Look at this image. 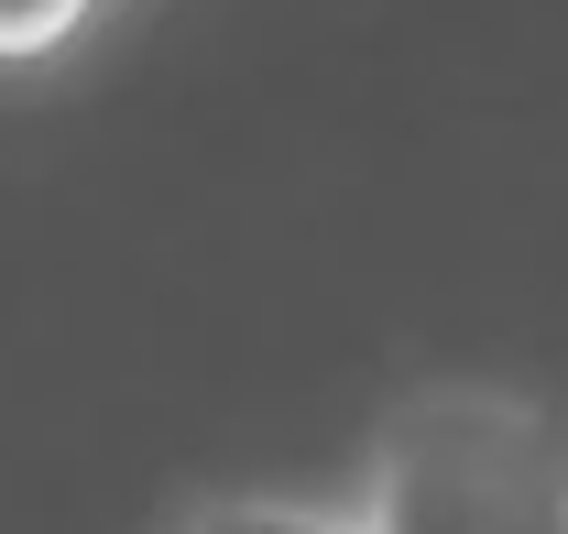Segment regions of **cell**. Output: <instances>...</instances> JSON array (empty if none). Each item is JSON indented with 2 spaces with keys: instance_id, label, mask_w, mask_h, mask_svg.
I'll list each match as a JSON object with an SVG mask.
<instances>
[{
  "instance_id": "obj_3",
  "label": "cell",
  "mask_w": 568,
  "mask_h": 534,
  "mask_svg": "<svg viewBox=\"0 0 568 534\" xmlns=\"http://www.w3.org/2000/svg\"><path fill=\"white\" fill-rule=\"evenodd\" d=\"M110 0H0V76L22 66H55L67 44H88V22H99Z\"/></svg>"
},
{
  "instance_id": "obj_2",
  "label": "cell",
  "mask_w": 568,
  "mask_h": 534,
  "mask_svg": "<svg viewBox=\"0 0 568 534\" xmlns=\"http://www.w3.org/2000/svg\"><path fill=\"white\" fill-rule=\"evenodd\" d=\"M164 534H361V513H328V502H274V491H219V502H186Z\"/></svg>"
},
{
  "instance_id": "obj_1",
  "label": "cell",
  "mask_w": 568,
  "mask_h": 534,
  "mask_svg": "<svg viewBox=\"0 0 568 534\" xmlns=\"http://www.w3.org/2000/svg\"><path fill=\"white\" fill-rule=\"evenodd\" d=\"M361 534H568V414L503 382H426L361 459Z\"/></svg>"
}]
</instances>
